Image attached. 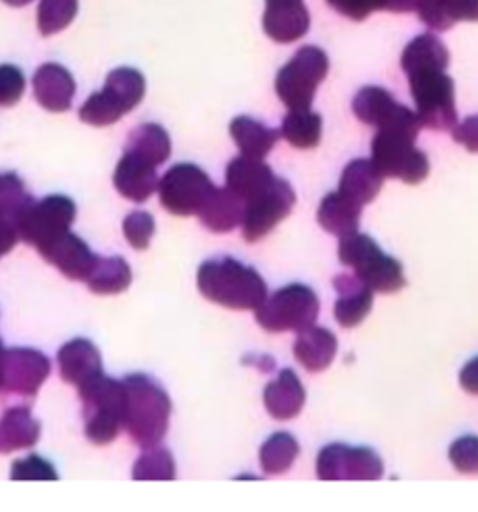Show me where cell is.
Returning <instances> with one entry per match:
<instances>
[{
  "instance_id": "6da1fadb",
  "label": "cell",
  "mask_w": 478,
  "mask_h": 512,
  "mask_svg": "<svg viewBox=\"0 0 478 512\" xmlns=\"http://www.w3.org/2000/svg\"><path fill=\"white\" fill-rule=\"evenodd\" d=\"M448 48L434 34H418L400 56V66L410 82L416 116L424 128L452 130L458 124L454 80L446 74Z\"/></svg>"
},
{
  "instance_id": "7a4b0ae2",
  "label": "cell",
  "mask_w": 478,
  "mask_h": 512,
  "mask_svg": "<svg viewBox=\"0 0 478 512\" xmlns=\"http://www.w3.org/2000/svg\"><path fill=\"white\" fill-rule=\"evenodd\" d=\"M196 284L204 298L232 310H256L268 296L264 278L230 256L200 264Z\"/></svg>"
},
{
  "instance_id": "3957f363",
  "label": "cell",
  "mask_w": 478,
  "mask_h": 512,
  "mask_svg": "<svg viewBox=\"0 0 478 512\" xmlns=\"http://www.w3.org/2000/svg\"><path fill=\"white\" fill-rule=\"evenodd\" d=\"M124 384V426L142 448L158 444L170 420V398L164 388L146 374H130Z\"/></svg>"
},
{
  "instance_id": "277c9868",
  "label": "cell",
  "mask_w": 478,
  "mask_h": 512,
  "mask_svg": "<svg viewBox=\"0 0 478 512\" xmlns=\"http://www.w3.org/2000/svg\"><path fill=\"white\" fill-rule=\"evenodd\" d=\"M338 258L342 264L354 270V276L360 278L372 292L392 294L404 288V268L390 254L382 252L376 240L358 230L338 236Z\"/></svg>"
},
{
  "instance_id": "5b68a950",
  "label": "cell",
  "mask_w": 478,
  "mask_h": 512,
  "mask_svg": "<svg viewBox=\"0 0 478 512\" xmlns=\"http://www.w3.org/2000/svg\"><path fill=\"white\" fill-rule=\"evenodd\" d=\"M82 400L84 430L92 444L112 442L124 426V384L110 376L98 374L78 386Z\"/></svg>"
},
{
  "instance_id": "8992f818",
  "label": "cell",
  "mask_w": 478,
  "mask_h": 512,
  "mask_svg": "<svg viewBox=\"0 0 478 512\" xmlns=\"http://www.w3.org/2000/svg\"><path fill=\"white\" fill-rule=\"evenodd\" d=\"M328 74V56L318 46H302L278 70L274 88L278 98L290 108H310L316 88Z\"/></svg>"
},
{
  "instance_id": "52a82bcc",
  "label": "cell",
  "mask_w": 478,
  "mask_h": 512,
  "mask_svg": "<svg viewBox=\"0 0 478 512\" xmlns=\"http://www.w3.org/2000/svg\"><path fill=\"white\" fill-rule=\"evenodd\" d=\"M414 132L378 130L372 138V162L382 176L398 178L406 184H418L428 176V156L416 148Z\"/></svg>"
},
{
  "instance_id": "ba28073f",
  "label": "cell",
  "mask_w": 478,
  "mask_h": 512,
  "mask_svg": "<svg viewBox=\"0 0 478 512\" xmlns=\"http://www.w3.org/2000/svg\"><path fill=\"white\" fill-rule=\"evenodd\" d=\"M320 302L306 284H286L254 310L256 322L266 332H300L312 326L318 318Z\"/></svg>"
},
{
  "instance_id": "9c48e42d",
  "label": "cell",
  "mask_w": 478,
  "mask_h": 512,
  "mask_svg": "<svg viewBox=\"0 0 478 512\" xmlns=\"http://www.w3.org/2000/svg\"><path fill=\"white\" fill-rule=\"evenodd\" d=\"M216 186L196 164H176L158 180L160 204L176 216L198 214Z\"/></svg>"
},
{
  "instance_id": "30bf717a",
  "label": "cell",
  "mask_w": 478,
  "mask_h": 512,
  "mask_svg": "<svg viewBox=\"0 0 478 512\" xmlns=\"http://www.w3.org/2000/svg\"><path fill=\"white\" fill-rule=\"evenodd\" d=\"M296 202L294 188L284 178H274L264 190L244 202L242 236L246 242H256L266 236L280 220H284Z\"/></svg>"
},
{
  "instance_id": "8fae6325",
  "label": "cell",
  "mask_w": 478,
  "mask_h": 512,
  "mask_svg": "<svg viewBox=\"0 0 478 512\" xmlns=\"http://www.w3.org/2000/svg\"><path fill=\"white\" fill-rule=\"evenodd\" d=\"M76 218V204L62 194L46 196L32 202L18 224L20 240L28 242L36 250L68 232Z\"/></svg>"
},
{
  "instance_id": "7c38bea8",
  "label": "cell",
  "mask_w": 478,
  "mask_h": 512,
  "mask_svg": "<svg viewBox=\"0 0 478 512\" xmlns=\"http://www.w3.org/2000/svg\"><path fill=\"white\" fill-rule=\"evenodd\" d=\"M382 474V458L368 446L334 442L324 446L316 458V476L320 480H378Z\"/></svg>"
},
{
  "instance_id": "4fadbf2b",
  "label": "cell",
  "mask_w": 478,
  "mask_h": 512,
  "mask_svg": "<svg viewBox=\"0 0 478 512\" xmlns=\"http://www.w3.org/2000/svg\"><path fill=\"white\" fill-rule=\"evenodd\" d=\"M356 118L378 130H406L418 134L422 124L408 106L396 102L382 86H364L352 100Z\"/></svg>"
},
{
  "instance_id": "5bb4252c",
  "label": "cell",
  "mask_w": 478,
  "mask_h": 512,
  "mask_svg": "<svg viewBox=\"0 0 478 512\" xmlns=\"http://www.w3.org/2000/svg\"><path fill=\"white\" fill-rule=\"evenodd\" d=\"M50 374V360L34 348H10L4 354V388L34 396Z\"/></svg>"
},
{
  "instance_id": "9a60e30c",
  "label": "cell",
  "mask_w": 478,
  "mask_h": 512,
  "mask_svg": "<svg viewBox=\"0 0 478 512\" xmlns=\"http://www.w3.org/2000/svg\"><path fill=\"white\" fill-rule=\"evenodd\" d=\"M46 262L56 266L70 280H86L96 264V254L70 230L38 250Z\"/></svg>"
},
{
  "instance_id": "2e32d148",
  "label": "cell",
  "mask_w": 478,
  "mask_h": 512,
  "mask_svg": "<svg viewBox=\"0 0 478 512\" xmlns=\"http://www.w3.org/2000/svg\"><path fill=\"white\" fill-rule=\"evenodd\" d=\"M262 28L274 42L290 44L310 28V14L304 0H266Z\"/></svg>"
},
{
  "instance_id": "e0dca14e",
  "label": "cell",
  "mask_w": 478,
  "mask_h": 512,
  "mask_svg": "<svg viewBox=\"0 0 478 512\" xmlns=\"http://www.w3.org/2000/svg\"><path fill=\"white\" fill-rule=\"evenodd\" d=\"M32 90L34 98L42 108H46L48 112H64L72 104L76 84L72 74L64 66L56 62H46L34 72Z\"/></svg>"
},
{
  "instance_id": "ac0fdd59",
  "label": "cell",
  "mask_w": 478,
  "mask_h": 512,
  "mask_svg": "<svg viewBox=\"0 0 478 512\" xmlns=\"http://www.w3.org/2000/svg\"><path fill=\"white\" fill-rule=\"evenodd\" d=\"M112 180L116 190L132 202L148 200L150 194L158 188L156 166L130 152H124L118 160Z\"/></svg>"
},
{
  "instance_id": "d6986e66",
  "label": "cell",
  "mask_w": 478,
  "mask_h": 512,
  "mask_svg": "<svg viewBox=\"0 0 478 512\" xmlns=\"http://www.w3.org/2000/svg\"><path fill=\"white\" fill-rule=\"evenodd\" d=\"M338 298L334 302V318L344 328L358 326L372 310V290L356 276L340 274L334 278Z\"/></svg>"
},
{
  "instance_id": "ffe728a7",
  "label": "cell",
  "mask_w": 478,
  "mask_h": 512,
  "mask_svg": "<svg viewBox=\"0 0 478 512\" xmlns=\"http://www.w3.org/2000/svg\"><path fill=\"white\" fill-rule=\"evenodd\" d=\"M58 366H60V376L74 386H82L94 376L102 374L100 352L86 338H74L66 342L58 350Z\"/></svg>"
},
{
  "instance_id": "44dd1931",
  "label": "cell",
  "mask_w": 478,
  "mask_h": 512,
  "mask_svg": "<svg viewBox=\"0 0 478 512\" xmlns=\"http://www.w3.org/2000/svg\"><path fill=\"white\" fill-rule=\"evenodd\" d=\"M274 178L272 168L262 158L240 154L226 166V188L244 202L264 190Z\"/></svg>"
},
{
  "instance_id": "7402d4cb",
  "label": "cell",
  "mask_w": 478,
  "mask_h": 512,
  "mask_svg": "<svg viewBox=\"0 0 478 512\" xmlns=\"http://www.w3.org/2000/svg\"><path fill=\"white\" fill-rule=\"evenodd\" d=\"M306 400L304 386L300 384V378L290 370L284 368L280 374L266 384L264 388V406L268 414L276 420H290L294 418Z\"/></svg>"
},
{
  "instance_id": "603a6c76",
  "label": "cell",
  "mask_w": 478,
  "mask_h": 512,
  "mask_svg": "<svg viewBox=\"0 0 478 512\" xmlns=\"http://www.w3.org/2000/svg\"><path fill=\"white\" fill-rule=\"evenodd\" d=\"M338 340L332 330L322 326H308L298 332L294 340V356L308 372H322L336 356Z\"/></svg>"
},
{
  "instance_id": "cb8c5ba5",
  "label": "cell",
  "mask_w": 478,
  "mask_h": 512,
  "mask_svg": "<svg viewBox=\"0 0 478 512\" xmlns=\"http://www.w3.org/2000/svg\"><path fill=\"white\" fill-rule=\"evenodd\" d=\"M382 182H384V176L372 160L356 158L348 162L346 168L342 170L338 192L350 198L352 202L364 206L378 196Z\"/></svg>"
},
{
  "instance_id": "d4e9b609",
  "label": "cell",
  "mask_w": 478,
  "mask_h": 512,
  "mask_svg": "<svg viewBox=\"0 0 478 512\" xmlns=\"http://www.w3.org/2000/svg\"><path fill=\"white\" fill-rule=\"evenodd\" d=\"M418 18L436 32L450 30L456 22H478V0H418Z\"/></svg>"
},
{
  "instance_id": "484cf974",
  "label": "cell",
  "mask_w": 478,
  "mask_h": 512,
  "mask_svg": "<svg viewBox=\"0 0 478 512\" xmlns=\"http://www.w3.org/2000/svg\"><path fill=\"white\" fill-rule=\"evenodd\" d=\"M244 216V200L224 188H214L198 212L200 222L212 232H230L240 226Z\"/></svg>"
},
{
  "instance_id": "4316f807",
  "label": "cell",
  "mask_w": 478,
  "mask_h": 512,
  "mask_svg": "<svg viewBox=\"0 0 478 512\" xmlns=\"http://www.w3.org/2000/svg\"><path fill=\"white\" fill-rule=\"evenodd\" d=\"M40 436V422L24 406L10 408L0 418V452L30 448Z\"/></svg>"
},
{
  "instance_id": "83f0119b",
  "label": "cell",
  "mask_w": 478,
  "mask_h": 512,
  "mask_svg": "<svg viewBox=\"0 0 478 512\" xmlns=\"http://www.w3.org/2000/svg\"><path fill=\"white\" fill-rule=\"evenodd\" d=\"M360 212H362L360 204L352 202L350 198H346L336 190V192H328L322 198L316 218L326 232L334 236H344L358 228Z\"/></svg>"
},
{
  "instance_id": "f1b7e54d",
  "label": "cell",
  "mask_w": 478,
  "mask_h": 512,
  "mask_svg": "<svg viewBox=\"0 0 478 512\" xmlns=\"http://www.w3.org/2000/svg\"><path fill=\"white\" fill-rule=\"evenodd\" d=\"M230 136L240 148V154L264 158L280 138V130H274L250 116H236L230 122Z\"/></svg>"
},
{
  "instance_id": "f546056e",
  "label": "cell",
  "mask_w": 478,
  "mask_h": 512,
  "mask_svg": "<svg viewBox=\"0 0 478 512\" xmlns=\"http://www.w3.org/2000/svg\"><path fill=\"white\" fill-rule=\"evenodd\" d=\"M124 152H130L154 166H160L168 160V156L172 152L170 136L160 124H154V122L140 124L128 136Z\"/></svg>"
},
{
  "instance_id": "4dcf8cb0",
  "label": "cell",
  "mask_w": 478,
  "mask_h": 512,
  "mask_svg": "<svg viewBox=\"0 0 478 512\" xmlns=\"http://www.w3.org/2000/svg\"><path fill=\"white\" fill-rule=\"evenodd\" d=\"M102 90L116 104V108L122 114H126L132 108H136L140 104V100L144 98L146 80H144L142 72H138L136 68L120 66V68H114L106 76V84Z\"/></svg>"
},
{
  "instance_id": "1f68e13d",
  "label": "cell",
  "mask_w": 478,
  "mask_h": 512,
  "mask_svg": "<svg viewBox=\"0 0 478 512\" xmlns=\"http://www.w3.org/2000/svg\"><path fill=\"white\" fill-rule=\"evenodd\" d=\"M132 282V270L120 256H98L86 284L96 294H118Z\"/></svg>"
},
{
  "instance_id": "d6a6232c",
  "label": "cell",
  "mask_w": 478,
  "mask_h": 512,
  "mask_svg": "<svg viewBox=\"0 0 478 512\" xmlns=\"http://www.w3.org/2000/svg\"><path fill=\"white\" fill-rule=\"evenodd\" d=\"M280 136L294 148H314L322 136V116L310 108H294L284 116Z\"/></svg>"
},
{
  "instance_id": "836d02e7",
  "label": "cell",
  "mask_w": 478,
  "mask_h": 512,
  "mask_svg": "<svg viewBox=\"0 0 478 512\" xmlns=\"http://www.w3.org/2000/svg\"><path fill=\"white\" fill-rule=\"evenodd\" d=\"M300 448L292 434L274 432L260 446V466L266 474H284L296 460Z\"/></svg>"
},
{
  "instance_id": "e575fe53",
  "label": "cell",
  "mask_w": 478,
  "mask_h": 512,
  "mask_svg": "<svg viewBox=\"0 0 478 512\" xmlns=\"http://www.w3.org/2000/svg\"><path fill=\"white\" fill-rule=\"evenodd\" d=\"M32 196L26 192L24 182L14 172L0 174V220L20 224V218L32 204Z\"/></svg>"
},
{
  "instance_id": "d590c367",
  "label": "cell",
  "mask_w": 478,
  "mask_h": 512,
  "mask_svg": "<svg viewBox=\"0 0 478 512\" xmlns=\"http://www.w3.org/2000/svg\"><path fill=\"white\" fill-rule=\"evenodd\" d=\"M174 476V458L166 448L158 444L148 446L134 462L132 470L134 480H174Z\"/></svg>"
},
{
  "instance_id": "8d00e7d4",
  "label": "cell",
  "mask_w": 478,
  "mask_h": 512,
  "mask_svg": "<svg viewBox=\"0 0 478 512\" xmlns=\"http://www.w3.org/2000/svg\"><path fill=\"white\" fill-rule=\"evenodd\" d=\"M78 12V0H40L38 30L42 36H52L64 30Z\"/></svg>"
},
{
  "instance_id": "74e56055",
  "label": "cell",
  "mask_w": 478,
  "mask_h": 512,
  "mask_svg": "<svg viewBox=\"0 0 478 512\" xmlns=\"http://www.w3.org/2000/svg\"><path fill=\"white\" fill-rule=\"evenodd\" d=\"M78 116L82 122L92 126H108L120 120L124 114L116 108V104L106 96L104 90L94 92L88 96V100L80 106Z\"/></svg>"
},
{
  "instance_id": "f35d334b",
  "label": "cell",
  "mask_w": 478,
  "mask_h": 512,
  "mask_svg": "<svg viewBox=\"0 0 478 512\" xmlns=\"http://www.w3.org/2000/svg\"><path fill=\"white\" fill-rule=\"evenodd\" d=\"M154 218L152 214L144 212V210H136V212H130L124 222H122V232H124V238L128 240V244L136 250H144L148 248L150 240H152V234H154Z\"/></svg>"
},
{
  "instance_id": "ab89813d",
  "label": "cell",
  "mask_w": 478,
  "mask_h": 512,
  "mask_svg": "<svg viewBox=\"0 0 478 512\" xmlns=\"http://www.w3.org/2000/svg\"><path fill=\"white\" fill-rule=\"evenodd\" d=\"M448 458L462 474H478V436H462L450 444Z\"/></svg>"
},
{
  "instance_id": "60d3db41",
  "label": "cell",
  "mask_w": 478,
  "mask_h": 512,
  "mask_svg": "<svg viewBox=\"0 0 478 512\" xmlns=\"http://www.w3.org/2000/svg\"><path fill=\"white\" fill-rule=\"evenodd\" d=\"M10 478L12 480H58V474L48 460H44L42 456L30 454L26 458L12 462Z\"/></svg>"
},
{
  "instance_id": "b9f144b4",
  "label": "cell",
  "mask_w": 478,
  "mask_h": 512,
  "mask_svg": "<svg viewBox=\"0 0 478 512\" xmlns=\"http://www.w3.org/2000/svg\"><path fill=\"white\" fill-rule=\"evenodd\" d=\"M24 74L18 66L0 64V106H14L24 94Z\"/></svg>"
},
{
  "instance_id": "7bdbcfd3",
  "label": "cell",
  "mask_w": 478,
  "mask_h": 512,
  "mask_svg": "<svg viewBox=\"0 0 478 512\" xmlns=\"http://www.w3.org/2000/svg\"><path fill=\"white\" fill-rule=\"evenodd\" d=\"M338 14L350 20H364L374 10H386V0H326Z\"/></svg>"
},
{
  "instance_id": "ee69618b",
  "label": "cell",
  "mask_w": 478,
  "mask_h": 512,
  "mask_svg": "<svg viewBox=\"0 0 478 512\" xmlns=\"http://www.w3.org/2000/svg\"><path fill=\"white\" fill-rule=\"evenodd\" d=\"M452 138L470 152H478V114L468 116L452 128Z\"/></svg>"
},
{
  "instance_id": "f6af8a7d",
  "label": "cell",
  "mask_w": 478,
  "mask_h": 512,
  "mask_svg": "<svg viewBox=\"0 0 478 512\" xmlns=\"http://www.w3.org/2000/svg\"><path fill=\"white\" fill-rule=\"evenodd\" d=\"M460 386L468 394H478V356L468 360L460 370Z\"/></svg>"
},
{
  "instance_id": "bcb514c9",
  "label": "cell",
  "mask_w": 478,
  "mask_h": 512,
  "mask_svg": "<svg viewBox=\"0 0 478 512\" xmlns=\"http://www.w3.org/2000/svg\"><path fill=\"white\" fill-rule=\"evenodd\" d=\"M18 240H20V236H18L16 224H12L8 220H0V256L8 254L16 246Z\"/></svg>"
},
{
  "instance_id": "7dc6e473",
  "label": "cell",
  "mask_w": 478,
  "mask_h": 512,
  "mask_svg": "<svg viewBox=\"0 0 478 512\" xmlns=\"http://www.w3.org/2000/svg\"><path fill=\"white\" fill-rule=\"evenodd\" d=\"M418 0H386V10L390 12H410L416 10Z\"/></svg>"
},
{
  "instance_id": "c3c4849f",
  "label": "cell",
  "mask_w": 478,
  "mask_h": 512,
  "mask_svg": "<svg viewBox=\"0 0 478 512\" xmlns=\"http://www.w3.org/2000/svg\"><path fill=\"white\" fill-rule=\"evenodd\" d=\"M4 354H6V350H4V346L0 342V390L4 388Z\"/></svg>"
},
{
  "instance_id": "681fc988",
  "label": "cell",
  "mask_w": 478,
  "mask_h": 512,
  "mask_svg": "<svg viewBox=\"0 0 478 512\" xmlns=\"http://www.w3.org/2000/svg\"><path fill=\"white\" fill-rule=\"evenodd\" d=\"M2 2H6V4H10V6H26V4H30L32 0H2Z\"/></svg>"
}]
</instances>
